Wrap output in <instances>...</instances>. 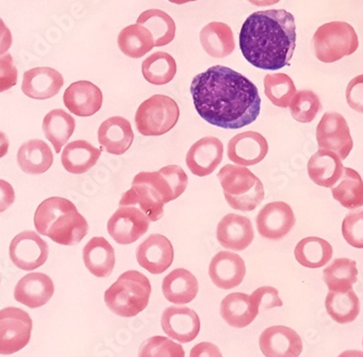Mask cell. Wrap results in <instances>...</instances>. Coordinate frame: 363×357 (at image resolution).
I'll return each instance as SVG.
<instances>
[{
  "instance_id": "obj_36",
  "label": "cell",
  "mask_w": 363,
  "mask_h": 357,
  "mask_svg": "<svg viewBox=\"0 0 363 357\" xmlns=\"http://www.w3.org/2000/svg\"><path fill=\"white\" fill-rule=\"evenodd\" d=\"M323 280L332 293H344L352 290L358 280L356 261L350 259H336L323 271Z\"/></svg>"
},
{
  "instance_id": "obj_25",
  "label": "cell",
  "mask_w": 363,
  "mask_h": 357,
  "mask_svg": "<svg viewBox=\"0 0 363 357\" xmlns=\"http://www.w3.org/2000/svg\"><path fill=\"white\" fill-rule=\"evenodd\" d=\"M164 204L161 196L152 186L133 179L132 187L122 196L119 205L138 208L150 222H157L164 213Z\"/></svg>"
},
{
  "instance_id": "obj_7",
  "label": "cell",
  "mask_w": 363,
  "mask_h": 357,
  "mask_svg": "<svg viewBox=\"0 0 363 357\" xmlns=\"http://www.w3.org/2000/svg\"><path fill=\"white\" fill-rule=\"evenodd\" d=\"M179 118L177 101L164 95L145 100L135 114L136 128L143 136H161L170 132Z\"/></svg>"
},
{
  "instance_id": "obj_37",
  "label": "cell",
  "mask_w": 363,
  "mask_h": 357,
  "mask_svg": "<svg viewBox=\"0 0 363 357\" xmlns=\"http://www.w3.org/2000/svg\"><path fill=\"white\" fill-rule=\"evenodd\" d=\"M332 195L340 205L356 210L363 205V181L360 174L350 167L344 169L342 178L332 188Z\"/></svg>"
},
{
  "instance_id": "obj_33",
  "label": "cell",
  "mask_w": 363,
  "mask_h": 357,
  "mask_svg": "<svg viewBox=\"0 0 363 357\" xmlns=\"http://www.w3.org/2000/svg\"><path fill=\"white\" fill-rule=\"evenodd\" d=\"M294 254L296 261L303 267L320 268L333 258V248L319 237H308L297 244Z\"/></svg>"
},
{
  "instance_id": "obj_34",
  "label": "cell",
  "mask_w": 363,
  "mask_h": 357,
  "mask_svg": "<svg viewBox=\"0 0 363 357\" xmlns=\"http://www.w3.org/2000/svg\"><path fill=\"white\" fill-rule=\"evenodd\" d=\"M43 130L47 140L52 142L56 153L70 140L75 130V120L72 115L61 109H55L45 116Z\"/></svg>"
},
{
  "instance_id": "obj_24",
  "label": "cell",
  "mask_w": 363,
  "mask_h": 357,
  "mask_svg": "<svg viewBox=\"0 0 363 357\" xmlns=\"http://www.w3.org/2000/svg\"><path fill=\"white\" fill-rule=\"evenodd\" d=\"M133 140L132 126L122 116L107 118L98 130V142L105 151L113 156L124 154L133 144Z\"/></svg>"
},
{
  "instance_id": "obj_44",
  "label": "cell",
  "mask_w": 363,
  "mask_h": 357,
  "mask_svg": "<svg viewBox=\"0 0 363 357\" xmlns=\"http://www.w3.org/2000/svg\"><path fill=\"white\" fill-rule=\"evenodd\" d=\"M342 232L344 239L350 246L363 249V210L350 212L345 216Z\"/></svg>"
},
{
  "instance_id": "obj_54",
  "label": "cell",
  "mask_w": 363,
  "mask_h": 357,
  "mask_svg": "<svg viewBox=\"0 0 363 357\" xmlns=\"http://www.w3.org/2000/svg\"></svg>"
},
{
  "instance_id": "obj_53",
  "label": "cell",
  "mask_w": 363,
  "mask_h": 357,
  "mask_svg": "<svg viewBox=\"0 0 363 357\" xmlns=\"http://www.w3.org/2000/svg\"><path fill=\"white\" fill-rule=\"evenodd\" d=\"M171 4H175V5H184V4L193 3V1H197V0H168Z\"/></svg>"
},
{
  "instance_id": "obj_22",
  "label": "cell",
  "mask_w": 363,
  "mask_h": 357,
  "mask_svg": "<svg viewBox=\"0 0 363 357\" xmlns=\"http://www.w3.org/2000/svg\"><path fill=\"white\" fill-rule=\"evenodd\" d=\"M54 293V281L43 273L26 275L14 288V299L30 309L46 305Z\"/></svg>"
},
{
  "instance_id": "obj_11",
  "label": "cell",
  "mask_w": 363,
  "mask_h": 357,
  "mask_svg": "<svg viewBox=\"0 0 363 357\" xmlns=\"http://www.w3.org/2000/svg\"><path fill=\"white\" fill-rule=\"evenodd\" d=\"M10 259L22 271H34L43 266L48 259V244L35 232H20L12 239Z\"/></svg>"
},
{
  "instance_id": "obj_1",
  "label": "cell",
  "mask_w": 363,
  "mask_h": 357,
  "mask_svg": "<svg viewBox=\"0 0 363 357\" xmlns=\"http://www.w3.org/2000/svg\"><path fill=\"white\" fill-rule=\"evenodd\" d=\"M196 111L211 125L238 130L254 123L261 110L258 89L230 67L214 65L191 84Z\"/></svg>"
},
{
  "instance_id": "obj_3",
  "label": "cell",
  "mask_w": 363,
  "mask_h": 357,
  "mask_svg": "<svg viewBox=\"0 0 363 357\" xmlns=\"http://www.w3.org/2000/svg\"><path fill=\"white\" fill-rule=\"evenodd\" d=\"M36 232L61 246H77L89 234V223L68 199L52 197L38 205L34 215Z\"/></svg>"
},
{
  "instance_id": "obj_46",
  "label": "cell",
  "mask_w": 363,
  "mask_h": 357,
  "mask_svg": "<svg viewBox=\"0 0 363 357\" xmlns=\"http://www.w3.org/2000/svg\"><path fill=\"white\" fill-rule=\"evenodd\" d=\"M18 83V70L11 55L0 57V94L9 91Z\"/></svg>"
},
{
  "instance_id": "obj_41",
  "label": "cell",
  "mask_w": 363,
  "mask_h": 357,
  "mask_svg": "<svg viewBox=\"0 0 363 357\" xmlns=\"http://www.w3.org/2000/svg\"><path fill=\"white\" fill-rule=\"evenodd\" d=\"M296 93L295 84L289 75L275 73L264 77V94L277 107L283 109L289 107Z\"/></svg>"
},
{
  "instance_id": "obj_28",
  "label": "cell",
  "mask_w": 363,
  "mask_h": 357,
  "mask_svg": "<svg viewBox=\"0 0 363 357\" xmlns=\"http://www.w3.org/2000/svg\"><path fill=\"white\" fill-rule=\"evenodd\" d=\"M16 161L26 174H44L54 163L52 149L40 140H30L20 147Z\"/></svg>"
},
{
  "instance_id": "obj_32",
  "label": "cell",
  "mask_w": 363,
  "mask_h": 357,
  "mask_svg": "<svg viewBox=\"0 0 363 357\" xmlns=\"http://www.w3.org/2000/svg\"><path fill=\"white\" fill-rule=\"evenodd\" d=\"M201 44L212 58H225L235 50L233 32L223 22L207 24L201 32Z\"/></svg>"
},
{
  "instance_id": "obj_17",
  "label": "cell",
  "mask_w": 363,
  "mask_h": 357,
  "mask_svg": "<svg viewBox=\"0 0 363 357\" xmlns=\"http://www.w3.org/2000/svg\"><path fill=\"white\" fill-rule=\"evenodd\" d=\"M223 151V144L219 138L213 136L201 138L187 152V167L195 176L211 175L222 162Z\"/></svg>"
},
{
  "instance_id": "obj_29",
  "label": "cell",
  "mask_w": 363,
  "mask_h": 357,
  "mask_svg": "<svg viewBox=\"0 0 363 357\" xmlns=\"http://www.w3.org/2000/svg\"><path fill=\"white\" fill-rule=\"evenodd\" d=\"M101 156V149L86 140L69 142L61 153V163L67 172L79 175L89 172Z\"/></svg>"
},
{
  "instance_id": "obj_21",
  "label": "cell",
  "mask_w": 363,
  "mask_h": 357,
  "mask_svg": "<svg viewBox=\"0 0 363 357\" xmlns=\"http://www.w3.org/2000/svg\"><path fill=\"white\" fill-rule=\"evenodd\" d=\"M246 275V265L240 255L221 251L214 255L209 266V276L214 285L223 290L238 287Z\"/></svg>"
},
{
  "instance_id": "obj_12",
  "label": "cell",
  "mask_w": 363,
  "mask_h": 357,
  "mask_svg": "<svg viewBox=\"0 0 363 357\" xmlns=\"http://www.w3.org/2000/svg\"><path fill=\"white\" fill-rule=\"evenodd\" d=\"M257 230L264 239L277 242L289 234L296 224L295 214L286 202L267 204L256 217Z\"/></svg>"
},
{
  "instance_id": "obj_42",
  "label": "cell",
  "mask_w": 363,
  "mask_h": 357,
  "mask_svg": "<svg viewBox=\"0 0 363 357\" xmlns=\"http://www.w3.org/2000/svg\"><path fill=\"white\" fill-rule=\"evenodd\" d=\"M289 109L296 121L299 123H311L321 111V100L312 91H299L291 100Z\"/></svg>"
},
{
  "instance_id": "obj_47",
  "label": "cell",
  "mask_w": 363,
  "mask_h": 357,
  "mask_svg": "<svg viewBox=\"0 0 363 357\" xmlns=\"http://www.w3.org/2000/svg\"><path fill=\"white\" fill-rule=\"evenodd\" d=\"M346 100L352 110L363 114V74L350 81L346 89Z\"/></svg>"
},
{
  "instance_id": "obj_2",
  "label": "cell",
  "mask_w": 363,
  "mask_h": 357,
  "mask_svg": "<svg viewBox=\"0 0 363 357\" xmlns=\"http://www.w3.org/2000/svg\"><path fill=\"white\" fill-rule=\"evenodd\" d=\"M295 18L284 9L252 13L242 24V56L261 70L277 71L289 64L296 48Z\"/></svg>"
},
{
  "instance_id": "obj_6",
  "label": "cell",
  "mask_w": 363,
  "mask_h": 357,
  "mask_svg": "<svg viewBox=\"0 0 363 357\" xmlns=\"http://www.w3.org/2000/svg\"><path fill=\"white\" fill-rule=\"evenodd\" d=\"M312 44L318 60L333 63L354 54L359 47V40L356 30L347 22L333 21L318 28Z\"/></svg>"
},
{
  "instance_id": "obj_51",
  "label": "cell",
  "mask_w": 363,
  "mask_h": 357,
  "mask_svg": "<svg viewBox=\"0 0 363 357\" xmlns=\"http://www.w3.org/2000/svg\"><path fill=\"white\" fill-rule=\"evenodd\" d=\"M248 1L257 7H269V6L277 5L281 0H248Z\"/></svg>"
},
{
  "instance_id": "obj_10",
  "label": "cell",
  "mask_w": 363,
  "mask_h": 357,
  "mask_svg": "<svg viewBox=\"0 0 363 357\" xmlns=\"http://www.w3.org/2000/svg\"><path fill=\"white\" fill-rule=\"evenodd\" d=\"M150 220L138 208L119 207L108 220V232L119 244H132L150 230Z\"/></svg>"
},
{
  "instance_id": "obj_49",
  "label": "cell",
  "mask_w": 363,
  "mask_h": 357,
  "mask_svg": "<svg viewBox=\"0 0 363 357\" xmlns=\"http://www.w3.org/2000/svg\"><path fill=\"white\" fill-rule=\"evenodd\" d=\"M189 357H222V353L216 344L201 342L191 348Z\"/></svg>"
},
{
  "instance_id": "obj_19",
  "label": "cell",
  "mask_w": 363,
  "mask_h": 357,
  "mask_svg": "<svg viewBox=\"0 0 363 357\" xmlns=\"http://www.w3.org/2000/svg\"><path fill=\"white\" fill-rule=\"evenodd\" d=\"M104 96L101 89L89 81L71 84L65 89L63 102L67 109L81 118L94 115L101 109Z\"/></svg>"
},
{
  "instance_id": "obj_18",
  "label": "cell",
  "mask_w": 363,
  "mask_h": 357,
  "mask_svg": "<svg viewBox=\"0 0 363 357\" xmlns=\"http://www.w3.org/2000/svg\"><path fill=\"white\" fill-rule=\"evenodd\" d=\"M266 138L257 132H244L234 136L228 144V157L234 164L252 166L268 154Z\"/></svg>"
},
{
  "instance_id": "obj_23",
  "label": "cell",
  "mask_w": 363,
  "mask_h": 357,
  "mask_svg": "<svg viewBox=\"0 0 363 357\" xmlns=\"http://www.w3.org/2000/svg\"><path fill=\"white\" fill-rule=\"evenodd\" d=\"M65 79L52 67H34L26 71L22 81V91L28 98L46 100L58 95Z\"/></svg>"
},
{
  "instance_id": "obj_40",
  "label": "cell",
  "mask_w": 363,
  "mask_h": 357,
  "mask_svg": "<svg viewBox=\"0 0 363 357\" xmlns=\"http://www.w3.org/2000/svg\"><path fill=\"white\" fill-rule=\"evenodd\" d=\"M177 62L171 55L158 51L145 59L142 64L144 79L157 86L170 83L177 75Z\"/></svg>"
},
{
  "instance_id": "obj_27",
  "label": "cell",
  "mask_w": 363,
  "mask_h": 357,
  "mask_svg": "<svg viewBox=\"0 0 363 357\" xmlns=\"http://www.w3.org/2000/svg\"><path fill=\"white\" fill-rule=\"evenodd\" d=\"M83 261L89 273L98 278L109 277L116 265L113 246L103 237H94L83 249Z\"/></svg>"
},
{
  "instance_id": "obj_16",
  "label": "cell",
  "mask_w": 363,
  "mask_h": 357,
  "mask_svg": "<svg viewBox=\"0 0 363 357\" xmlns=\"http://www.w3.org/2000/svg\"><path fill=\"white\" fill-rule=\"evenodd\" d=\"M259 346L266 357H299L303 350L301 336L286 326L267 328L259 338Z\"/></svg>"
},
{
  "instance_id": "obj_4",
  "label": "cell",
  "mask_w": 363,
  "mask_h": 357,
  "mask_svg": "<svg viewBox=\"0 0 363 357\" xmlns=\"http://www.w3.org/2000/svg\"><path fill=\"white\" fill-rule=\"evenodd\" d=\"M150 295V279L140 271H128L108 288L105 303L112 313L120 317H134L146 309Z\"/></svg>"
},
{
  "instance_id": "obj_20",
  "label": "cell",
  "mask_w": 363,
  "mask_h": 357,
  "mask_svg": "<svg viewBox=\"0 0 363 357\" xmlns=\"http://www.w3.org/2000/svg\"><path fill=\"white\" fill-rule=\"evenodd\" d=\"M217 239L223 248L232 251L246 250L255 239L250 218L238 214H226L217 227Z\"/></svg>"
},
{
  "instance_id": "obj_35",
  "label": "cell",
  "mask_w": 363,
  "mask_h": 357,
  "mask_svg": "<svg viewBox=\"0 0 363 357\" xmlns=\"http://www.w3.org/2000/svg\"><path fill=\"white\" fill-rule=\"evenodd\" d=\"M118 46L126 57L140 59L152 51L156 44L152 33L140 24L136 23L126 26L120 32Z\"/></svg>"
},
{
  "instance_id": "obj_50",
  "label": "cell",
  "mask_w": 363,
  "mask_h": 357,
  "mask_svg": "<svg viewBox=\"0 0 363 357\" xmlns=\"http://www.w3.org/2000/svg\"><path fill=\"white\" fill-rule=\"evenodd\" d=\"M12 34L11 30L6 26L4 20L0 18V56L7 54L11 48Z\"/></svg>"
},
{
  "instance_id": "obj_30",
  "label": "cell",
  "mask_w": 363,
  "mask_h": 357,
  "mask_svg": "<svg viewBox=\"0 0 363 357\" xmlns=\"http://www.w3.org/2000/svg\"><path fill=\"white\" fill-rule=\"evenodd\" d=\"M199 285L191 271L177 268L162 281V293L169 302L177 305L191 303L197 297Z\"/></svg>"
},
{
  "instance_id": "obj_15",
  "label": "cell",
  "mask_w": 363,
  "mask_h": 357,
  "mask_svg": "<svg viewBox=\"0 0 363 357\" xmlns=\"http://www.w3.org/2000/svg\"><path fill=\"white\" fill-rule=\"evenodd\" d=\"M161 326L167 336L181 344H189L201 332V319L186 306H170L161 316Z\"/></svg>"
},
{
  "instance_id": "obj_9",
  "label": "cell",
  "mask_w": 363,
  "mask_h": 357,
  "mask_svg": "<svg viewBox=\"0 0 363 357\" xmlns=\"http://www.w3.org/2000/svg\"><path fill=\"white\" fill-rule=\"evenodd\" d=\"M317 142L320 149L338 154L342 160L347 159L354 148L350 126L338 112H326L317 126Z\"/></svg>"
},
{
  "instance_id": "obj_26",
  "label": "cell",
  "mask_w": 363,
  "mask_h": 357,
  "mask_svg": "<svg viewBox=\"0 0 363 357\" xmlns=\"http://www.w3.org/2000/svg\"><path fill=\"white\" fill-rule=\"evenodd\" d=\"M342 161L333 151L319 149L308 162L310 179L323 188H333L344 173Z\"/></svg>"
},
{
  "instance_id": "obj_43",
  "label": "cell",
  "mask_w": 363,
  "mask_h": 357,
  "mask_svg": "<svg viewBox=\"0 0 363 357\" xmlns=\"http://www.w3.org/2000/svg\"><path fill=\"white\" fill-rule=\"evenodd\" d=\"M138 357H185L181 344H175L166 336H156L140 346Z\"/></svg>"
},
{
  "instance_id": "obj_39",
  "label": "cell",
  "mask_w": 363,
  "mask_h": 357,
  "mask_svg": "<svg viewBox=\"0 0 363 357\" xmlns=\"http://www.w3.org/2000/svg\"><path fill=\"white\" fill-rule=\"evenodd\" d=\"M138 24L152 33L156 47L167 46L174 40L177 32L175 22L162 10H146L138 16Z\"/></svg>"
},
{
  "instance_id": "obj_38",
  "label": "cell",
  "mask_w": 363,
  "mask_h": 357,
  "mask_svg": "<svg viewBox=\"0 0 363 357\" xmlns=\"http://www.w3.org/2000/svg\"><path fill=\"white\" fill-rule=\"evenodd\" d=\"M325 309L328 315L340 325L354 322L360 314V301L354 290L330 293L326 295Z\"/></svg>"
},
{
  "instance_id": "obj_48",
  "label": "cell",
  "mask_w": 363,
  "mask_h": 357,
  "mask_svg": "<svg viewBox=\"0 0 363 357\" xmlns=\"http://www.w3.org/2000/svg\"><path fill=\"white\" fill-rule=\"evenodd\" d=\"M16 200L13 187L8 181L0 179V213L7 211Z\"/></svg>"
},
{
  "instance_id": "obj_31",
  "label": "cell",
  "mask_w": 363,
  "mask_h": 357,
  "mask_svg": "<svg viewBox=\"0 0 363 357\" xmlns=\"http://www.w3.org/2000/svg\"><path fill=\"white\" fill-rule=\"evenodd\" d=\"M220 314L230 327L245 328L256 319L259 311L252 305L250 295L235 293L222 300Z\"/></svg>"
},
{
  "instance_id": "obj_5",
  "label": "cell",
  "mask_w": 363,
  "mask_h": 357,
  "mask_svg": "<svg viewBox=\"0 0 363 357\" xmlns=\"http://www.w3.org/2000/svg\"><path fill=\"white\" fill-rule=\"evenodd\" d=\"M218 179L226 202L232 209L254 211L264 199L262 181L246 166L225 165L218 173Z\"/></svg>"
},
{
  "instance_id": "obj_14",
  "label": "cell",
  "mask_w": 363,
  "mask_h": 357,
  "mask_svg": "<svg viewBox=\"0 0 363 357\" xmlns=\"http://www.w3.org/2000/svg\"><path fill=\"white\" fill-rule=\"evenodd\" d=\"M134 179L152 186L166 204L177 199L189 185V177L179 165H168L157 172H140Z\"/></svg>"
},
{
  "instance_id": "obj_8",
  "label": "cell",
  "mask_w": 363,
  "mask_h": 357,
  "mask_svg": "<svg viewBox=\"0 0 363 357\" xmlns=\"http://www.w3.org/2000/svg\"><path fill=\"white\" fill-rule=\"evenodd\" d=\"M33 322L28 313L18 307L0 311V354L11 355L28 346Z\"/></svg>"
},
{
  "instance_id": "obj_52",
  "label": "cell",
  "mask_w": 363,
  "mask_h": 357,
  "mask_svg": "<svg viewBox=\"0 0 363 357\" xmlns=\"http://www.w3.org/2000/svg\"><path fill=\"white\" fill-rule=\"evenodd\" d=\"M338 357H363V352L358 350H347L340 353Z\"/></svg>"
},
{
  "instance_id": "obj_45",
  "label": "cell",
  "mask_w": 363,
  "mask_h": 357,
  "mask_svg": "<svg viewBox=\"0 0 363 357\" xmlns=\"http://www.w3.org/2000/svg\"><path fill=\"white\" fill-rule=\"evenodd\" d=\"M252 305L259 312L267 311V310L282 307L283 301L279 297V291L273 287H260L250 295Z\"/></svg>"
},
{
  "instance_id": "obj_13",
  "label": "cell",
  "mask_w": 363,
  "mask_h": 357,
  "mask_svg": "<svg viewBox=\"0 0 363 357\" xmlns=\"http://www.w3.org/2000/svg\"><path fill=\"white\" fill-rule=\"evenodd\" d=\"M136 260L150 274L160 275L172 265L174 249L167 237L152 234L138 246Z\"/></svg>"
}]
</instances>
